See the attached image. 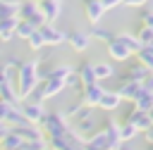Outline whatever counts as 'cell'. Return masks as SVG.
<instances>
[{
	"mask_svg": "<svg viewBox=\"0 0 153 150\" xmlns=\"http://www.w3.org/2000/svg\"><path fill=\"white\" fill-rule=\"evenodd\" d=\"M41 83V67H38V60H22L17 74H14V86H17V93L22 100H26L33 88Z\"/></svg>",
	"mask_w": 153,
	"mask_h": 150,
	"instance_id": "cell-1",
	"label": "cell"
},
{
	"mask_svg": "<svg viewBox=\"0 0 153 150\" xmlns=\"http://www.w3.org/2000/svg\"><path fill=\"white\" fill-rule=\"evenodd\" d=\"M45 133V138H55V136H65L69 133V119L65 117V112H45V117L38 124Z\"/></svg>",
	"mask_w": 153,
	"mask_h": 150,
	"instance_id": "cell-2",
	"label": "cell"
},
{
	"mask_svg": "<svg viewBox=\"0 0 153 150\" xmlns=\"http://www.w3.org/2000/svg\"><path fill=\"white\" fill-rule=\"evenodd\" d=\"M17 17L24 19V21H31L36 26H43L45 24V17L41 14V7L36 0H22L19 7H17Z\"/></svg>",
	"mask_w": 153,
	"mask_h": 150,
	"instance_id": "cell-3",
	"label": "cell"
},
{
	"mask_svg": "<svg viewBox=\"0 0 153 150\" xmlns=\"http://www.w3.org/2000/svg\"><path fill=\"white\" fill-rule=\"evenodd\" d=\"M19 110H22V114H24V119L29 121V124H41V119L45 117V107H43V102H36V100H31V98H26V100H22L19 102Z\"/></svg>",
	"mask_w": 153,
	"mask_h": 150,
	"instance_id": "cell-4",
	"label": "cell"
},
{
	"mask_svg": "<svg viewBox=\"0 0 153 150\" xmlns=\"http://www.w3.org/2000/svg\"><path fill=\"white\" fill-rule=\"evenodd\" d=\"M38 31H41L45 45H50V48H60L62 43H67V36H69L67 31L57 29L55 24H43V26H38Z\"/></svg>",
	"mask_w": 153,
	"mask_h": 150,
	"instance_id": "cell-5",
	"label": "cell"
},
{
	"mask_svg": "<svg viewBox=\"0 0 153 150\" xmlns=\"http://www.w3.org/2000/svg\"><path fill=\"white\" fill-rule=\"evenodd\" d=\"M105 50H108V57H110L112 62H127V60L134 55V52H131V50H129L122 40H117L115 36L105 43Z\"/></svg>",
	"mask_w": 153,
	"mask_h": 150,
	"instance_id": "cell-6",
	"label": "cell"
},
{
	"mask_svg": "<svg viewBox=\"0 0 153 150\" xmlns=\"http://www.w3.org/2000/svg\"><path fill=\"white\" fill-rule=\"evenodd\" d=\"M103 90H105V86H103L100 81H98V83H91V86H84V88L79 90V100H81L86 107H98Z\"/></svg>",
	"mask_w": 153,
	"mask_h": 150,
	"instance_id": "cell-7",
	"label": "cell"
},
{
	"mask_svg": "<svg viewBox=\"0 0 153 150\" xmlns=\"http://www.w3.org/2000/svg\"><path fill=\"white\" fill-rule=\"evenodd\" d=\"M67 43L72 45V50L74 52H86L88 48H91V36H88V31H84V29H76V31H72L69 36H67Z\"/></svg>",
	"mask_w": 153,
	"mask_h": 150,
	"instance_id": "cell-8",
	"label": "cell"
},
{
	"mask_svg": "<svg viewBox=\"0 0 153 150\" xmlns=\"http://www.w3.org/2000/svg\"><path fill=\"white\" fill-rule=\"evenodd\" d=\"M127 124H131L139 133H143L146 129H151L153 126V119H151V114L148 112H141V110H131L129 114H127V119H124Z\"/></svg>",
	"mask_w": 153,
	"mask_h": 150,
	"instance_id": "cell-9",
	"label": "cell"
},
{
	"mask_svg": "<svg viewBox=\"0 0 153 150\" xmlns=\"http://www.w3.org/2000/svg\"><path fill=\"white\" fill-rule=\"evenodd\" d=\"M41 14L45 17V24H55V19L62 14V0H43L38 2Z\"/></svg>",
	"mask_w": 153,
	"mask_h": 150,
	"instance_id": "cell-10",
	"label": "cell"
},
{
	"mask_svg": "<svg viewBox=\"0 0 153 150\" xmlns=\"http://www.w3.org/2000/svg\"><path fill=\"white\" fill-rule=\"evenodd\" d=\"M0 100H5L10 105H19L22 102V98H19L17 86H14L12 79H0Z\"/></svg>",
	"mask_w": 153,
	"mask_h": 150,
	"instance_id": "cell-11",
	"label": "cell"
},
{
	"mask_svg": "<svg viewBox=\"0 0 153 150\" xmlns=\"http://www.w3.org/2000/svg\"><path fill=\"white\" fill-rule=\"evenodd\" d=\"M122 105V98H120V93L117 90H103V95H100V102H98V110H103V112H115L117 107Z\"/></svg>",
	"mask_w": 153,
	"mask_h": 150,
	"instance_id": "cell-12",
	"label": "cell"
},
{
	"mask_svg": "<svg viewBox=\"0 0 153 150\" xmlns=\"http://www.w3.org/2000/svg\"><path fill=\"white\" fill-rule=\"evenodd\" d=\"M84 14L91 24H100L105 10H103V2L100 0H84Z\"/></svg>",
	"mask_w": 153,
	"mask_h": 150,
	"instance_id": "cell-13",
	"label": "cell"
},
{
	"mask_svg": "<svg viewBox=\"0 0 153 150\" xmlns=\"http://www.w3.org/2000/svg\"><path fill=\"white\" fill-rule=\"evenodd\" d=\"M139 90H141V81H129V79H122V86L117 88L120 98L122 100H129V102L139 95Z\"/></svg>",
	"mask_w": 153,
	"mask_h": 150,
	"instance_id": "cell-14",
	"label": "cell"
},
{
	"mask_svg": "<svg viewBox=\"0 0 153 150\" xmlns=\"http://www.w3.org/2000/svg\"><path fill=\"white\" fill-rule=\"evenodd\" d=\"M76 76H79V81H81V88H84V86H91V83H98V81H96V74H93V62H88V60H84V62L79 64Z\"/></svg>",
	"mask_w": 153,
	"mask_h": 150,
	"instance_id": "cell-15",
	"label": "cell"
},
{
	"mask_svg": "<svg viewBox=\"0 0 153 150\" xmlns=\"http://www.w3.org/2000/svg\"><path fill=\"white\" fill-rule=\"evenodd\" d=\"M105 133H108V138H110V150H117L120 145H122V138H120V121H115V119H105Z\"/></svg>",
	"mask_w": 153,
	"mask_h": 150,
	"instance_id": "cell-16",
	"label": "cell"
},
{
	"mask_svg": "<svg viewBox=\"0 0 153 150\" xmlns=\"http://www.w3.org/2000/svg\"><path fill=\"white\" fill-rule=\"evenodd\" d=\"M19 24V17H10V19H0V40L10 43L14 38V29Z\"/></svg>",
	"mask_w": 153,
	"mask_h": 150,
	"instance_id": "cell-17",
	"label": "cell"
},
{
	"mask_svg": "<svg viewBox=\"0 0 153 150\" xmlns=\"http://www.w3.org/2000/svg\"><path fill=\"white\" fill-rule=\"evenodd\" d=\"M72 71H74V67H69V64H55L53 69L41 71V79H57V81H65Z\"/></svg>",
	"mask_w": 153,
	"mask_h": 150,
	"instance_id": "cell-18",
	"label": "cell"
},
{
	"mask_svg": "<svg viewBox=\"0 0 153 150\" xmlns=\"http://www.w3.org/2000/svg\"><path fill=\"white\" fill-rule=\"evenodd\" d=\"M93 74H96V81H108L117 71H115V64L110 62H93Z\"/></svg>",
	"mask_w": 153,
	"mask_h": 150,
	"instance_id": "cell-19",
	"label": "cell"
},
{
	"mask_svg": "<svg viewBox=\"0 0 153 150\" xmlns=\"http://www.w3.org/2000/svg\"><path fill=\"white\" fill-rule=\"evenodd\" d=\"M24 145V138L19 136V133H14L12 129L2 136V140H0V150H14V148H22Z\"/></svg>",
	"mask_w": 153,
	"mask_h": 150,
	"instance_id": "cell-20",
	"label": "cell"
},
{
	"mask_svg": "<svg viewBox=\"0 0 153 150\" xmlns=\"http://www.w3.org/2000/svg\"><path fill=\"white\" fill-rule=\"evenodd\" d=\"M131 102H134V110H141V112H151V110H153V93L139 90V95H136Z\"/></svg>",
	"mask_w": 153,
	"mask_h": 150,
	"instance_id": "cell-21",
	"label": "cell"
},
{
	"mask_svg": "<svg viewBox=\"0 0 153 150\" xmlns=\"http://www.w3.org/2000/svg\"><path fill=\"white\" fill-rule=\"evenodd\" d=\"M88 36H91V40H100V43H108L115 33L108 29V26H100V24H93L91 29H88Z\"/></svg>",
	"mask_w": 153,
	"mask_h": 150,
	"instance_id": "cell-22",
	"label": "cell"
},
{
	"mask_svg": "<svg viewBox=\"0 0 153 150\" xmlns=\"http://www.w3.org/2000/svg\"><path fill=\"white\" fill-rule=\"evenodd\" d=\"M115 38H117V40H122V43H124V45H127V48H129V50H131L134 55H136V52L141 50V43H139V38H136V33L122 31V33H115Z\"/></svg>",
	"mask_w": 153,
	"mask_h": 150,
	"instance_id": "cell-23",
	"label": "cell"
},
{
	"mask_svg": "<svg viewBox=\"0 0 153 150\" xmlns=\"http://www.w3.org/2000/svg\"><path fill=\"white\" fill-rule=\"evenodd\" d=\"M148 74H151V71H148V69H146V67H143V64L139 62V64H131V67L127 69L124 79H129V81H143V79H146Z\"/></svg>",
	"mask_w": 153,
	"mask_h": 150,
	"instance_id": "cell-24",
	"label": "cell"
},
{
	"mask_svg": "<svg viewBox=\"0 0 153 150\" xmlns=\"http://www.w3.org/2000/svg\"><path fill=\"white\" fill-rule=\"evenodd\" d=\"M136 57H139V62H141L148 71H153V43H151V45H141V50L136 52Z\"/></svg>",
	"mask_w": 153,
	"mask_h": 150,
	"instance_id": "cell-25",
	"label": "cell"
},
{
	"mask_svg": "<svg viewBox=\"0 0 153 150\" xmlns=\"http://www.w3.org/2000/svg\"><path fill=\"white\" fill-rule=\"evenodd\" d=\"M38 26L36 24H31V21H24V19H19V24H17V29H14V36L17 38H22V40H26L33 31H36Z\"/></svg>",
	"mask_w": 153,
	"mask_h": 150,
	"instance_id": "cell-26",
	"label": "cell"
},
{
	"mask_svg": "<svg viewBox=\"0 0 153 150\" xmlns=\"http://www.w3.org/2000/svg\"><path fill=\"white\" fill-rule=\"evenodd\" d=\"M26 43H29V48H31L33 52H41V50L45 48V40H43V36H41V31H38V29L26 38Z\"/></svg>",
	"mask_w": 153,
	"mask_h": 150,
	"instance_id": "cell-27",
	"label": "cell"
},
{
	"mask_svg": "<svg viewBox=\"0 0 153 150\" xmlns=\"http://www.w3.org/2000/svg\"><path fill=\"white\" fill-rule=\"evenodd\" d=\"M136 129L131 126V124H127V121H120V138H122V143H129V140H134L136 138Z\"/></svg>",
	"mask_w": 153,
	"mask_h": 150,
	"instance_id": "cell-28",
	"label": "cell"
},
{
	"mask_svg": "<svg viewBox=\"0 0 153 150\" xmlns=\"http://www.w3.org/2000/svg\"><path fill=\"white\" fill-rule=\"evenodd\" d=\"M136 38H139L141 45H151V43H153V29H148V26H139Z\"/></svg>",
	"mask_w": 153,
	"mask_h": 150,
	"instance_id": "cell-29",
	"label": "cell"
},
{
	"mask_svg": "<svg viewBox=\"0 0 153 150\" xmlns=\"http://www.w3.org/2000/svg\"><path fill=\"white\" fill-rule=\"evenodd\" d=\"M24 150H48V138H38V140H24Z\"/></svg>",
	"mask_w": 153,
	"mask_h": 150,
	"instance_id": "cell-30",
	"label": "cell"
},
{
	"mask_svg": "<svg viewBox=\"0 0 153 150\" xmlns=\"http://www.w3.org/2000/svg\"><path fill=\"white\" fill-rule=\"evenodd\" d=\"M65 88H72V90H81V81H79V76H76V69L65 79Z\"/></svg>",
	"mask_w": 153,
	"mask_h": 150,
	"instance_id": "cell-31",
	"label": "cell"
},
{
	"mask_svg": "<svg viewBox=\"0 0 153 150\" xmlns=\"http://www.w3.org/2000/svg\"><path fill=\"white\" fill-rule=\"evenodd\" d=\"M10 17H17V7L0 2V19H10Z\"/></svg>",
	"mask_w": 153,
	"mask_h": 150,
	"instance_id": "cell-32",
	"label": "cell"
},
{
	"mask_svg": "<svg viewBox=\"0 0 153 150\" xmlns=\"http://www.w3.org/2000/svg\"><path fill=\"white\" fill-rule=\"evenodd\" d=\"M81 107H84V102H81V100H76L74 105H69V107H67V112H65V117H67V119H74V117H76V114L81 112Z\"/></svg>",
	"mask_w": 153,
	"mask_h": 150,
	"instance_id": "cell-33",
	"label": "cell"
},
{
	"mask_svg": "<svg viewBox=\"0 0 153 150\" xmlns=\"http://www.w3.org/2000/svg\"><path fill=\"white\" fill-rule=\"evenodd\" d=\"M139 19H141V26L153 29V10H143V12L139 14Z\"/></svg>",
	"mask_w": 153,
	"mask_h": 150,
	"instance_id": "cell-34",
	"label": "cell"
},
{
	"mask_svg": "<svg viewBox=\"0 0 153 150\" xmlns=\"http://www.w3.org/2000/svg\"><path fill=\"white\" fill-rule=\"evenodd\" d=\"M100 2H103V10H105V12L117 10V7H122V5H124V0H100Z\"/></svg>",
	"mask_w": 153,
	"mask_h": 150,
	"instance_id": "cell-35",
	"label": "cell"
},
{
	"mask_svg": "<svg viewBox=\"0 0 153 150\" xmlns=\"http://www.w3.org/2000/svg\"><path fill=\"white\" fill-rule=\"evenodd\" d=\"M141 90H146V93H153V71L141 81Z\"/></svg>",
	"mask_w": 153,
	"mask_h": 150,
	"instance_id": "cell-36",
	"label": "cell"
},
{
	"mask_svg": "<svg viewBox=\"0 0 153 150\" xmlns=\"http://www.w3.org/2000/svg\"><path fill=\"white\" fill-rule=\"evenodd\" d=\"M148 0H124V5L127 7H141V5H146Z\"/></svg>",
	"mask_w": 153,
	"mask_h": 150,
	"instance_id": "cell-37",
	"label": "cell"
},
{
	"mask_svg": "<svg viewBox=\"0 0 153 150\" xmlns=\"http://www.w3.org/2000/svg\"><path fill=\"white\" fill-rule=\"evenodd\" d=\"M7 131H10V126H7V124H5L2 119H0V138H2V136H5Z\"/></svg>",
	"mask_w": 153,
	"mask_h": 150,
	"instance_id": "cell-38",
	"label": "cell"
},
{
	"mask_svg": "<svg viewBox=\"0 0 153 150\" xmlns=\"http://www.w3.org/2000/svg\"><path fill=\"white\" fill-rule=\"evenodd\" d=\"M0 2H5V5H14V7H19V2H22V0H0Z\"/></svg>",
	"mask_w": 153,
	"mask_h": 150,
	"instance_id": "cell-39",
	"label": "cell"
},
{
	"mask_svg": "<svg viewBox=\"0 0 153 150\" xmlns=\"http://www.w3.org/2000/svg\"><path fill=\"white\" fill-rule=\"evenodd\" d=\"M117 150H134V148H131V145H124V143H122V145H120Z\"/></svg>",
	"mask_w": 153,
	"mask_h": 150,
	"instance_id": "cell-40",
	"label": "cell"
},
{
	"mask_svg": "<svg viewBox=\"0 0 153 150\" xmlns=\"http://www.w3.org/2000/svg\"><path fill=\"white\" fill-rule=\"evenodd\" d=\"M79 150H91V148H88L86 143H81V145H79Z\"/></svg>",
	"mask_w": 153,
	"mask_h": 150,
	"instance_id": "cell-41",
	"label": "cell"
},
{
	"mask_svg": "<svg viewBox=\"0 0 153 150\" xmlns=\"http://www.w3.org/2000/svg\"><path fill=\"white\" fill-rule=\"evenodd\" d=\"M146 150H153V143H146Z\"/></svg>",
	"mask_w": 153,
	"mask_h": 150,
	"instance_id": "cell-42",
	"label": "cell"
},
{
	"mask_svg": "<svg viewBox=\"0 0 153 150\" xmlns=\"http://www.w3.org/2000/svg\"><path fill=\"white\" fill-rule=\"evenodd\" d=\"M14 150H24V145H22V148H14Z\"/></svg>",
	"mask_w": 153,
	"mask_h": 150,
	"instance_id": "cell-43",
	"label": "cell"
},
{
	"mask_svg": "<svg viewBox=\"0 0 153 150\" xmlns=\"http://www.w3.org/2000/svg\"><path fill=\"white\" fill-rule=\"evenodd\" d=\"M36 2H43V0H36Z\"/></svg>",
	"mask_w": 153,
	"mask_h": 150,
	"instance_id": "cell-44",
	"label": "cell"
}]
</instances>
